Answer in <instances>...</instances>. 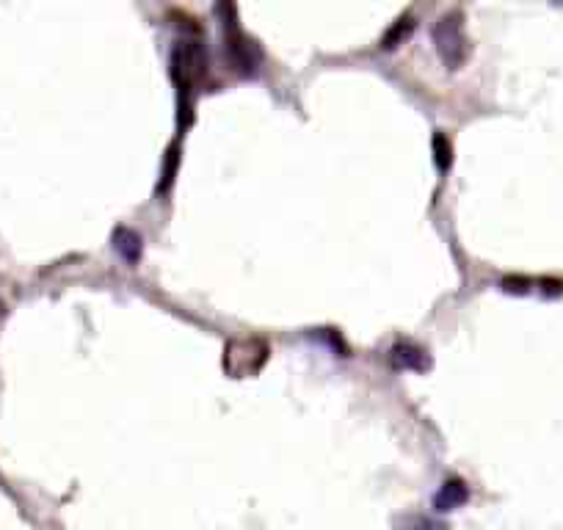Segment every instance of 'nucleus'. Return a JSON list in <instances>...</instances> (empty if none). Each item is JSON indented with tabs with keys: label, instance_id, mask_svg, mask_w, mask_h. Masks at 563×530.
I'll use <instances>...</instances> for the list:
<instances>
[{
	"label": "nucleus",
	"instance_id": "obj_1",
	"mask_svg": "<svg viewBox=\"0 0 563 530\" xmlns=\"http://www.w3.org/2000/svg\"><path fill=\"white\" fill-rule=\"evenodd\" d=\"M205 75V47L199 42H177L172 50V78L180 100V125L188 122L191 94Z\"/></svg>",
	"mask_w": 563,
	"mask_h": 530
},
{
	"label": "nucleus",
	"instance_id": "obj_2",
	"mask_svg": "<svg viewBox=\"0 0 563 530\" xmlns=\"http://www.w3.org/2000/svg\"><path fill=\"white\" fill-rule=\"evenodd\" d=\"M431 36H434L439 58L445 61L448 70L464 67V61L470 56V39H467V31H464V14L448 12L445 17H439L434 28H431Z\"/></svg>",
	"mask_w": 563,
	"mask_h": 530
},
{
	"label": "nucleus",
	"instance_id": "obj_3",
	"mask_svg": "<svg viewBox=\"0 0 563 530\" xmlns=\"http://www.w3.org/2000/svg\"><path fill=\"white\" fill-rule=\"evenodd\" d=\"M265 359H268V343L260 337H241L224 348V370L235 379L257 373L265 365Z\"/></svg>",
	"mask_w": 563,
	"mask_h": 530
},
{
	"label": "nucleus",
	"instance_id": "obj_4",
	"mask_svg": "<svg viewBox=\"0 0 563 530\" xmlns=\"http://www.w3.org/2000/svg\"><path fill=\"white\" fill-rule=\"evenodd\" d=\"M390 362L398 370H409V373H426L431 368V357L426 348H420L417 343H395L390 348Z\"/></svg>",
	"mask_w": 563,
	"mask_h": 530
},
{
	"label": "nucleus",
	"instance_id": "obj_5",
	"mask_svg": "<svg viewBox=\"0 0 563 530\" xmlns=\"http://www.w3.org/2000/svg\"><path fill=\"white\" fill-rule=\"evenodd\" d=\"M227 50H230V58L232 64H235V70L252 72L254 67H257V47L243 39L241 28H235L232 20L230 25H227Z\"/></svg>",
	"mask_w": 563,
	"mask_h": 530
},
{
	"label": "nucleus",
	"instance_id": "obj_6",
	"mask_svg": "<svg viewBox=\"0 0 563 530\" xmlns=\"http://www.w3.org/2000/svg\"><path fill=\"white\" fill-rule=\"evenodd\" d=\"M467 500H470L467 484H464L461 478H448V481L437 489L431 506H434V511H439V514H448V511H456V508L464 506Z\"/></svg>",
	"mask_w": 563,
	"mask_h": 530
},
{
	"label": "nucleus",
	"instance_id": "obj_7",
	"mask_svg": "<svg viewBox=\"0 0 563 530\" xmlns=\"http://www.w3.org/2000/svg\"><path fill=\"white\" fill-rule=\"evenodd\" d=\"M111 243H114L116 254L125 263H138V257H141V238L130 227H116Z\"/></svg>",
	"mask_w": 563,
	"mask_h": 530
},
{
	"label": "nucleus",
	"instance_id": "obj_8",
	"mask_svg": "<svg viewBox=\"0 0 563 530\" xmlns=\"http://www.w3.org/2000/svg\"><path fill=\"white\" fill-rule=\"evenodd\" d=\"M398 530H445L437 519L423 517V514H409V517L398 519Z\"/></svg>",
	"mask_w": 563,
	"mask_h": 530
},
{
	"label": "nucleus",
	"instance_id": "obj_9",
	"mask_svg": "<svg viewBox=\"0 0 563 530\" xmlns=\"http://www.w3.org/2000/svg\"><path fill=\"white\" fill-rule=\"evenodd\" d=\"M450 155H453L450 141L445 139V133H437V136H434V161H437V166L442 172L450 166Z\"/></svg>",
	"mask_w": 563,
	"mask_h": 530
},
{
	"label": "nucleus",
	"instance_id": "obj_10",
	"mask_svg": "<svg viewBox=\"0 0 563 530\" xmlns=\"http://www.w3.org/2000/svg\"><path fill=\"white\" fill-rule=\"evenodd\" d=\"M409 28H412V23H409V17H403L401 23L395 25L390 34L384 36V42H381V47H398V42H401L403 34H406Z\"/></svg>",
	"mask_w": 563,
	"mask_h": 530
}]
</instances>
